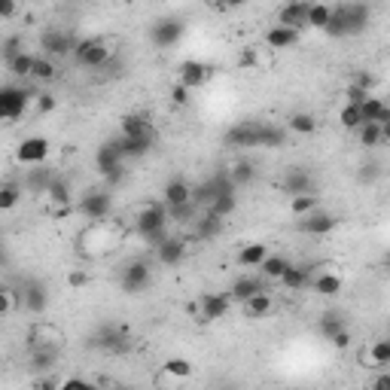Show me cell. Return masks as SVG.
I'll return each mask as SVG.
<instances>
[{"label":"cell","instance_id":"6da1fadb","mask_svg":"<svg viewBox=\"0 0 390 390\" xmlns=\"http://www.w3.org/2000/svg\"><path fill=\"white\" fill-rule=\"evenodd\" d=\"M286 131L269 122H238L225 131V147H284Z\"/></svg>","mask_w":390,"mask_h":390},{"label":"cell","instance_id":"7a4b0ae2","mask_svg":"<svg viewBox=\"0 0 390 390\" xmlns=\"http://www.w3.org/2000/svg\"><path fill=\"white\" fill-rule=\"evenodd\" d=\"M369 18H372V13H369L366 4L347 0V4L333 6V18H330V25H326V34L330 37H357L366 30Z\"/></svg>","mask_w":390,"mask_h":390},{"label":"cell","instance_id":"3957f363","mask_svg":"<svg viewBox=\"0 0 390 390\" xmlns=\"http://www.w3.org/2000/svg\"><path fill=\"white\" fill-rule=\"evenodd\" d=\"M116 55V43L110 37H86L79 40L77 49H74V58L79 67H89V70H98L113 61Z\"/></svg>","mask_w":390,"mask_h":390},{"label":"cell","instance_id":"277c9868","mask_svg":"<svg viewBox=\"0 0 390 390\" xmlns=\"http://www.w3.org/2000/svg\"><path fill=\"white\" fill-rule=\"evenodd\" d=\"M34 101V91L22 86H4L0 89V116L6 122H16L18 116H25L28 104Z\"/></svg>","mask_w":390,"mask_h":390},{"label":"cell","instance_id":"5b68a950","mask_svg":"<svg viewBox=\"0 0 390 390\" xmlns=\"http://www.w3.org/2000/svg\"><path fill=\"white\" fill-rule=\"evenodd\" d=\"M122 162H126V152H122L119 140H110V143H104V147H98V152H95L98 174L110 183H116L122 177Z\"/></svg>","mask_w":390,"mask_h":390},{"label":"cell","instance_id":"8992f818","mask_svg":"<svg viewBox=\"0 0 390 390\" xmlns=\"http://www.w3.org/2000/svg\"><path fill=\"white\" fill-rule=\"evenodd\" d=\"M168 208H165V201L162 204H143V208L138 211V217H135V229L140 232V238H147V235L152 232H162V229H168Z\"/></svg>","mask_w":390,"mask_h":390},{"label":"cell","instance_id":"52a82bcc","mask_svg":"<svg viewBox=\"0 0 390 390\" xmlns=\"http://www.w3.org/2000/svg\"><path fill=\"white\" fill-rule=\"evenodd\" d=\"M183 25L180 18H174V16H165V18H159V22H152L150 28V40H152V46H159V49H171L177 40L183 37Z\"/></svg>","mask_w":390,"mask_h":390},{"label":"cell","instance_id":"ba28073f","mask_svg":"<svg viewBox=\"0 0 390 390\" xmlns=\"http://www.w3.org/2000/svg\"><path fill=\"white\" fill-rule=\"evenodd\" d=\"M150 281H152V269H150L147 260H131L126 269H122V290H126V293L147 290Z\"/></svg>","mask_w":390,"mask_h":390},{"label":"cell","instance_id":"9c48e42d","mask_svg":"<svg viewBox=\"0 0 390 390\" xmlns=\"http://www.w3.org/2000/svg\"><path fill=\"white\" fill-rule=\"evenodd\" d=\"M95 345L101 347V351H110V354H122V351H128V345H131V335L126 326H116V323H110V326H101V333L95 335Z\"/></svg>","mask_w":390,"mask_h":390},{"label":"cell","instance_id":"30bf717a","mask_svg":"<svg viewBox=\"0 0 390 390\" xmlns=\"http://www.w3.org/2000/svg\"><path fill=\"white\" fill-rule=\"evenodd\" d=\"M311 290L317 296H338L345 290V278L338 272H333V265H321V272H311Z\"/></svg>","mask_w":390,"mask_h":390},{"label":"cell","instance_id":"8fae6325","mask_svg":"<svg viewBox=\"0 0 390 390\" xmlns=\"http://www.w3.org/2000/svg\"><path fill=\"white\" fill-rule=\"evenodd\" d=\"M16 156H18L22 165H43V162L49 159V140L40 138V135H30V138H25L22 143H18Z\"/></svg>","mask_w":390,"mask_h":390},{"label":"cell","instance_id":"7c38bea8","mask_svg":"<svg viewBox=\"0 0 390 390\" xmlns=\"http://www.w3.org/2000/svg\"><path fill=\"white\" fill-rule=\"evenodd\" d=\"M79 40L74 34H67V30H46L43 40H40V46L46 49V55H52V58H65L70 55L77 49Z\"/></svg>","mask_w":390,"mask_h":390},{"label":"cell","instance_id":"4fadbf2b","mask_svg":"<svg viewBox=\"0 0 390 390\" xmlns=\"http://www.w3.org/2000/svg\"><path fill=\"white\" fill-rule=\"evenodd\" d=\"M110 208H113V201H110L107 192H89L77 204V211L83 213L86 220H107L110 217Z\"/></svg>","mask_w":390,"mask_h":390},{"label":"cell","instance_id":"5bb4252c","mask_svg":"<svg viewBox=\"0 0 390 390\" xmlns=\"http://www.w3.org/2000/svg\"><path fill=\"white\" fill-rule=\"evenodd\" d=\"M61 345H65V333H61L58 326L46 323V321L30 326V333H28V347H58V351H61Z\"/></svg>","mask_w":390,"mask_h":390},{"label":"cell","instance_id":"9a60e30c","mask_svg":"<svg viewBox=\"0 0 390 390\" xmlns=\"http://www.w3.org/2000/svg\"><path fill=\"white\" fill-rule=\"evenodd\" d=\"M211 77H213V67H211V65H204V61H195V58L183 61L180 70H177V83L189 86V89H199V86H204Z\"/></svg>","mask_w":390,"mask_h":390},{"label":"cell","instance_id":"2e32d148","mask_svg":"<svg viewBox=\"0 0 390 390\" xmlns=\"http://www.w3.org/2000/svg\"><path fill=\"white\" fill-rule=\"evenodd\" d=\"M229 302H232L229 293H204L199 299L201 321H220V317H225L229 314Z\"/></svg>","mask_w":390,"mask_h":390},{"label":"cell","instance_id":"e0dca14e","mask_svg":"<svg viewBox=\"0 0 390 390\" xmlns=\"http://www.w3.org/2000/svg\"><path fill=\"white\" fill-rule=\"evenodd\" d=\"M338 225V217L335 213H326V211H311L308 217H302L299 220V232H305V235H326V232H333Z\"/></svg>","mask_w":390,"mask_h":390},{"label":"cell","instance_id":"ac0fdd59","mask_svg":"<svg viewBox=\"0 0 390 390\" xmlns=\"http://www.w3.org/2000/svg\"><path fill=\"white\" fill-rule=\"evenodd\" d=\"M308 9H311V4H308V0H290L286 6H281V13H278V25L296 28V30L308 28Z\"/></svg>","mask_w":390,"mask_h":390},{"label":"cell","instance_id":"d6986e66","mask_svg":"<svg viewBox=\"0 0 390 390\" xmlns=\"http://www.w3.org/2000/svg\"><path fill=\"white\" fill-rule=\"evenodd\" d=\"M22 308H25V311H30V314H43L46 308H49V293H46V286L40 284V281H28L25 284Z\"/></svg>","mask_w":390,"mask_h":390},{"label":"cell","instance_id":"ffe728a7","mask_svg":"<svg viewBox=\"0 0 390 390\" xmlns=\"http://www.w3.org/2000/svg\"><path fill=\"white\" fill-rule=\"evenodd\" d=\"M272 308H274V299H272L269 290H260L256 296H250V299L241 302V311H244V317H250V321H262V317H269Z\"/></svg>","mask_w":390,"mask_h":390},{"label":"cell","instance_id":"44dd1931","mask_svg":"<svg viewBox=\"0 0 390 390\" xmlns=\"http://www.w3.org/2000/svg\"><path fill=\"white\" fill-rule=\"evenodd\" d=\"M183 256H186V241L174 238V235H168V238L156 247V260L162 265H177V262H183Z\"/></svg>","mask_w":390,"mask_h":390},{"label":"cell","instance_id":"7402d4cb","mask_svg":"<svg viewBox=\"0 0 390 390\" xmlns=\"http://www.w3.org/2000/svg\"><path fill=\"white\" fill-rule=\"evenodd\" d=\"M55 177H58V174H52V171L43 168V165H30V171L25 174V189L34 192V195H46Z\"/></svg>","mask_w":390,"mask_h":390},{"label":"cell","instance_id":"603a6c76","mask_svg":"<svg viewBox=\"0 0 390 390\" xmlns=\"http://www.w3.org/2000/svg\"><path fill=\"white\" fill-rule=\"evenodd\" d=\"M152 143H156V131L152 135H135V138H119V147L126 152V159H140L147 156L152 150Z\"/></svg>","mask_w":390,"mask_h":390},{"label":"cell","instance_id":"cb8c5ba5","mask_svg":"<svg viewBox=\"0 0 390 390\" xmlns=\"http://www.w3.org/2000/svg\"><path fill=\"white\" fill-rule=\"evenodd\" d=\"M223 220L220 213H201V217H195V238H201V241H211V238H217V235L223 232Z\"/></svg>","mask_w":390,"mask_h":390},{"label":"cell","instance_id":"d4e9b609","mask_svg":"<svg viewBox=\"0 0 390 390\" xmlns=\"http://www.w3.org/2000/svg\"><path fill=\"white\" fill-rule=\"evenodd\" d=\"M122 138H135V135H152V122L147 113H128V116H122Z\"/></svg>","mask_w":390,"mask_h":390},{"label":"cell","instance_id":"484cf974","mask_svg":"<svg viewBox=\"0 0 390 390\" xmlns=\"http://www.w3.org/2000/svg\"><path fill=\"white\" fill-rule=\"evenodd\" d=\"M162 201H165V208H177V204H189L192 201V186L186 180H171L165 192H162Z\"/></svg>","mask_w":390,"mask_h":390},{"label":"cell","instance_id":"4316f807","mask_svg":"<svg viewBox=\"0 0 390 390\" xmlns=\"http://www.w3.org/2000/svg\"><path fill=\"white\" fill-rule=\"evenodd\" d=\"M311 186H314V180H311V174H308L305 168H290V171H286V177H284V189L290 192V195L311 192Z\"/></svg>","mask_w":390,"mask_h":390},{"label":"cell","instance_id":"83f0119b","mask_svg":"<svg viewBox=\"0 0 390 390\" xmlns=\"http://www.w3.org/2000/svg\"><path fill=\"white\" fill-rule=\"evenodd\" d=\"M296 40H299V30L286 28V25H274L269 34H265V43L272 49H290V46H296Z\"/></svg>","mask_w":390,"mask_h":390},{"label":"cell","instance_id":"f1b7e54d","mask_svg":"<svg viewBox=\"0 0 390 390\" xmlns=\"http://www.w3.org/2000/svg\"><path fill=\"white\" fill-rule=\"evenodd\" d=\"M281 284L286 286V290H305L308 284H311V269L308 265H293L290 262V269L284 272V278H281Z\"/></svg>","mask_w":390,"mask_h":390},{"label":"cell","instance_id":"f546056e","mask_svg":"<svg viewBox=\"0 0 390 390\" xmlns=\"http://www.w3.org/2000/svg\"><path fill=\"white\" fill-rule=\"evenodd\" d=\"M363 363L369 366H390V338H378L369 345V351H363Z\"/></svg>","mask_w":390,"mask_h":390},{"label":"cell","instance_id":"4dcf8cb0","mask_svg":"<svg viewBox=\"0 0 390 390\" xmlns=\"http://www.w3.org/2000/svg\"><path fill=\"white\" fill-rule=\"evenodd\" d=\"M286 269H290V260L281 256V253H269V256H265V262L260 265L262 278H269V281H281Z\"/></svg>","mask_w":390,"mask_h":390},{"label":"cell","instance_id":"1f68e13d","mask_svg":"<svg viewBox=\"0 0 390 390\" xmlns=\"http://www.w3.org/2000/svg\"><path fill=\"white\" fill-rule=\"evenodd\" d=\"M260 290H265V284L260 278H238V281L232 284L229 296H232L235 302H244V299H250V296H256Z\"/></svg>","mask_w":390,"mask_h":390},{"label":"cell","instance_id":"d6a6232c","mask_svg":"<svg viewBox=\"0 0 390 390\" xmlns=\"http://www.w3.org/2000/svg\"><path fill=\"white\" fill-rule=\"evenodd\" d=\"M265 256H269V247L260 244V241H253V244H247V247H241L238 262L247 265V269H260V265L265 262Z\"/></svg>","mask_w":390,"mask_h":390},{"label":"cell","instance_id":"836d02e7","mask_svg":"<svg viewBox=\"0 0 390 390\" xmlns=\"http://www.w3.org/2000/svg\"><path fill=\"white\" fill-rule=\"evenodd\" d=\"M360 107H363V119H366V122H387V119H390V107L384 104L381 98H372V95H369Z\"/></svg>","mask_w":390,"mask_h":390},{"label":"cell","instance_id":"e575fe53","mask_svg":"<svg viewBox=\"0 0 390 390\" xmlns=\"http://www.w3.org/2000/svg\"><path fill=\"white\" fill-rule=\"evenodd\" d=\"M58 363V347H30V366L37 372H46Z\"/></svg>","mask_w":390,"mask_h":390},{"label":"cell","instance_id":"d590c367","mask_svg":"<svg viewBox=\"0 0 390 390\" xmlns=\"http://www.w3.org/2000/svg\"><path fill=\"white\" fill-rule=\"evenodd\" d=\"M55 74H58L55 61L49 58V55H43V58L37 55V61H34V70H30V79H37V83H52Z\"/></svg>","mask_w":390,"mask_h":390},{"label":"cell","instance_id":"8d00e7d4","mask_svg":"<svg viewBox=\"0 0 390 390\" xmlns=\"http://www.w3.org/2000/svg\"><path fill=\"white\" fill-rule=\"evenodd\" d=\"M321 208V199H317L314 192H302V195H293V201H290V211L296 213V217H308L311 211Z\"/></svg>","mask_w":390,"mask_h":390},{"label":"cell","instance_id":"74e56055","mask_svg":"<svg viewBox=\"0 0 390 390\" xmlns=\"http://www.w3.org/2000/svg\"><path fill=\"white\" fill-rule=\"evenodd\" d=\"M330 18H333V6L326 4H311V9H308V28L314 30H326Z\"/></svg>","mask_w":390,"mask_h":390},{"label":"cell","instance_id":"f35d334b","mask_svg":"<svg viewBox=\"0 0 390 390\" xmlns=\"http://www.w3.org/2000/svg\"><path fill=\"white\" fill-rule=\"evenodd\" d=\"M357 140H360V147H378L381 140V122H363L360 128H357Z\"/></svg>","mask_w":390,"mask_h":390},{"label":"cell","instance_id":"ab89813d","mask_svg":"<svg viewBox=\"0 0 390 390\" xmlns=\"http://www.w3.org/2000/svg\"><path fill=\"white\" fill-rule=\"evenodd\" d=\"M338 122H342V126L347 128V131H357L363 126V107L360 104H345L342 107V113H338Z\"/></svg>","mask_w":390,"mask_h":390},{"label":"cell","instance_id":"60d3db41","mask_svg":"<svg viewBox=\"0 0 390 390\" xmlns=\"http://www.w3.org/2000/svg\"><path fill=\"white\" fill-rule=\"evenodd\" d=\"M34 61H37V55L22 52V55H16L13 61H6V70H9L13 77H30V70H34Z\"/></svg>","mask_w":390,"mask_h":390},{"label":"cell","instance_id":"b9f144b4","mask_svg":"<svg viewBox=\"0 0 390 390\" xmlns=\"http://www.w3.org/2000/svg\"><path fill=\"white\" fill-rule=\"evenodd\" d=\"M229 177H232V183L235 186H247V183L256 177V168H253V162H235L232 165V171H229Z\"/></svg>","mask_w":390,"mask_h":390},{"label":"cell","instance_id":"7bdbcfd3","mask_svg":"<svg viewBox=\"0 0 390 390\" xmlns=\"http://www.w3.org/2000/svg\"><path fill=\"white\" fill-rule=\"evenodd\" d=\"M46 195H49V204H58V208H61V204H74V201H70V186H67L65 177H55Z\"/></svg>","mask_w":390,"mask_h":390},{"label":"cell","instance_id":"ee69618b","mask_svg":"<svg viewBox=\"0 0 390 390\" xmlns=\"http://www.w3.org/2000/svg\"><path fill=\"white\" fill-rule=\"evenodd\" d=\"M290 131H296V135H314L317 119L311 116V113H293V116H290Z\"/></svg>","mask_w":390,"mask_h":390},{"label":"cell","instance_id":"f6af8a7d","mask_svg":"<svg viewBox=\"0 0 390 390\" xmlns=\"http://www.w3.org/2000/svg\"><path fill=\"white\" fill-rule=\"evenodd\" d=\"M25 186H18V183H4V189H0V211H13L18 199H22Z\"/></svg>","mask_w":390,"mask_h":390},{"label":"cell","instance_id":"bcb514c9","mask_svg":"<svg viewBox=\"0 0 390 390\" xmlns=\"http://www.w3.org/2000/svg\"><path fill=\"white\" fill-rule=\"evenodd\" d=\"M342 330H345V317H342V314L330 311V314L321 317V335H323V338H333L335 333H342Z\"/></svg>","mask_w":390,"mask_h":390},{"label":"cell","instance_id":"7dc6e473","mask_svg":"<svg viewBox=\"0 0 390 390\" xmlns=\"http://www.w3.org/2000/svg\"><path fill=\"white\" fill-rule=\"evenodd\" d=\"M165 372L174 375V378H180V381H183V378H189V375H192V363H189V360H183V357H168V360H165Z\"/></svg>","mask_w":390,"mask_h":390},{"label":"cell","instance_id":"c3c4849f","mask_svg":"<svg viewBox=\"0 0 390 390\" xmlns=\"http://www.w3.org/2000/svg\"><path fill=\"white\" fill-rule=\"evenodd\" d=\"M238 208V201H235V192H225V195H220L217 201L211 204L208 211H213V213H220V217H229V213Z\"/></svg>","mask_w":390,"mask_h":390},{"label":"cell","instance_id":"681fc988","mask_svg":"<svg viewBox=\"0 0 390 390\" xmlns=\"http://www.w3.org/2000/svg\"><path fill=\"white\" fill-rule=\"evenodd\" d=\"M16 305H22L16 299V290H9V286H4V290H0V317H9L16 311Z\"/></svg>","mask_w":390,"mask_h":390},{"label":"cell","instance_id":"f907efd6","mask_svg":"<svg viewBox=\"0 0 390 390\" xmlns=\"http://www.w3.org/2000/svg\"><path fill=\"white\" fill-rule=\"evenodd\" d=\"M22 37H6L4 40V61H13L16 55H22Z\"/></svg>","mask_w":390,"mask_h":390},{"label":"cell","instance_id":"816d5d0a","mask_svg":"<svg viewBox=\"0 0 390 390\" xmlns=\"http://www.w3.org/2000/svg\"><path fill=\"white\" fill-rule=\"evenodd\" d=\"M189 86H183V83H177V86H171V101H174V104H177V107H186L189 104Z\"/></svg>","mask_w":390,"mask_h":390},{"label":"cell","instance_id":"f5cc1de1","mask_svg":"<svg viewBox=\"0 0 390 390\" xmlns=\"http://www.w3.org/2000/svg\"><path fill=\"white\" fill-rule=\"evenodd\" d=\"M345 95H347V104H363V101L369 98V91L363 89V86H347V91H345Z\"/></svg>","mask_w":390,"mask_h":390},{"label":"cell","instance_id":"db71d44e","mask_svg":"<svg viewBox=\"0 0 390 390\" xmlns=\"http://www.w3.org/2000/svg\"><path fill=\"white\" fill-rule=\"evenodd\" d=\"M330 342H333V347H338V351H345V347H351V333L342 330V333H335Z\"/></svg>","mask_w":390,"mask_h":390},{"label":"cell","instance_id":"11a10c76","mask_svg":"<svg viewBox=\"0 0 390 390\" xmlns=\"http://www.w3.org/2000/svg\"><path fill=\"white\" fill-rule=\"evenodd\" d=\"M55 107V98L49 95V91H43V95H37V113H49Z\"/></svg>","mask_w":390,"mask_h":390},{"label":"cell","instance_id":"9f6ffc18","mask_svg":"<svg viewBox=\"0 0 390 390\" xmlns=\"http://www.w3.org/2000/svg\"><path fill=\"white\" fill-rule=\"evenodd\" d=\"M16 4H18V0H0V18H4V22H9V18H13Z\"/></svg>","mask_w":390,"mask_h":390},{"label":"cell","instance_id":"6f0895ef","mask_svg":"<svg viewBox=\"0 0 390 390\" xmlns=\"http://www.w3.org/2000/svg\"><path fill=\"white\" fill-rule=\"evenodd\" d=\"M67 284H70V286H86V284H89V274H86V272H70V274H67Z\"/></svg>","mask_w":390,"mask_h":390},{"label":"cell","instance_id":"680465c9","mask_svg":"<svg viewBox=\"0 0 390 390\" xmlns=\"http://www.w3.org/2000/svg\"><path fill=\"white\" fill-rule=\"evenodd\" d=\"M238 65L241 67H253L256 65V52H253V49H244V52L238 55Z\"/></svg>","mask_w":390,"mask_h":390},{"label":"cell","instance_id":"91938a15","mask_svg":"<svg viewBox=\"0 0 390 390\" xmlns=\"http://www.w3.org/2000/svg\"><path fill=\"white\" fill-rule=\"evenodd\" d=\"M375 390H390V375H378L375 381H372Z\"/></svg>","mask_w":390,"mask_h":390},{"label":"cell","instance_id":"94428289","mask_svg":"<svg viewBox=\"0 0 390 390\" xmlns=\"http://www.w3.org/2000/svg\"><path fill=\"white\" fill-rule=\"evenodd\" d=\"M372 83H375V79H372V77H369V74H360V77H357V86H363L366 91H369V89H372Z\"/></svg>","mask_w":390,"mask_h":390},{"label":"cell","instance_id":"6125c7cd","mask_svg":"<svg viewBox=\"0 0 390 390\" xmlns=\"http://www.w3.org/2000/svg\"><path fill=\"white\" fill-rule=\"evenodd\" d=\"M381 140H384V143H390V119H387V122H381Z\"/></svg>","mask_w":390,"mask_h":390},{"label":"cell","instance_id":"be15d7a7","mask_svg":"<svg viewBox=\"0 0 390 390\" xmlns=\"http://www.w3.org/2000/svg\"><path fill=\"white\" fill-rule=\"evenodd\" d=\"M247 0H225V6H244Z\"/></svg>","mask_w":390,"mask_h":390},{"label":"cell","instance_id":"e7e4bbea","mask_svg":"<svg viewBox=\"0 0 390 390\" xmlns=\"http://www.w3.org/2000/svg\"><path fill=\"white\" fill-rule=\"evenodd\" d=\"M387 272H390V256H387Z\"/></svg>","mask_w":390,"mask_h":390}]
</instances>
